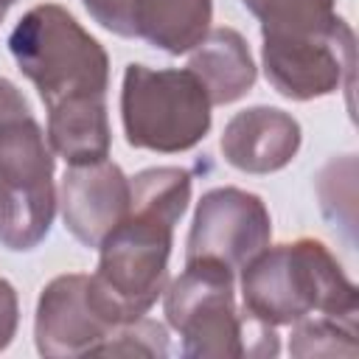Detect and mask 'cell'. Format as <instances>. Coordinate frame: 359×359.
<instances>
[{
    "instance_id": "1",
    "label": "cell",
    "mask_w": 359,
    "mask_h": 359,
    "mask_svg": "<svg viewBox=\"0 0 359 359\" xmlns=\"http://www.w3.org/2000/svg\"><path fill=\"white\" fill-rule=\"evenodd\" d=\"M194 174L154 165L129 177V210L98 244L90 303L112 325L151 311L168 283L174 224L191 202Z\"/></svg>"
},
{
    "instance_id": "2",
    "label": "cell",
    "mask_w": 359,
    "mask_h": 359,
    "mask_svg": "<svg viewBox=\"0 0 359 359\" xmlns=\"http://www.w3.org/2000/svg\"><path fill=\"white\" fill-rule=\"evenodd\" d=\"M238 272L241 311L258 323L278 328L309 314L356 320L359 292L320 238L266 244Z\"/></svg>"
},
{
    "instance_id": "3",
    "label": "cell",
    "mask_w": 359,
    "mask_h": 359,
    "mask_svg": "<svg viewBox=\"0 0 359 359\" xmlns=\"http://www.w3.org/2000/svg\"><path fill=\"white\" fill-rule=\"evenodd\" d=\"M168 325L182 337V356H278V331L236 309V272L216 261H185L163 292Z\"/></svg>"
},
{
    "instance_id": "4",
    "label": "cell",
    "mask_w": 359,
    "mask_h": 359,
    "mask_svg": "<svg viewBox=\"0 0 359 359\" xmlns=\"http://www.w3.org/2000/svg\"><path fill=\"white\" fill-rule=\"evenodd\" d=\"M8 53L36 87L45 109L109 87V56L81 22L56 3L34 6L8 34Z\"/></svg>"
},
{
    "instance_id": "5",
    "label": "cell",
    "mask_w": 359,
    "mask_h": 359,
    "mask_svg": "<svg viewBox=\"0 0 359 359\" xmlns=\"http://www.w3.org/2000/svg\"><path fill=\"white\" fill-rule=\"evenodd\" d=\"M213 104L188 67L126 65L121 87V123L132 149L180 154L210 132Z\"/></svg>"
},
{
    "instance_id": "6",
    "label": "cell",
    "mask_w": 359,
    "mask_h": 359,
    "mask_svg": "<svg viewBox=\"0 0 359 359\" xmlns=\"http://www.w3.org/2000/svg\"><path fill=\"white\" fill-rule=\"evenodd\" d=\"M53 151L34 115L0 135V247L36 250L56 216Z\"/></svg>"
},
{
    "instance_id": "7",
    "label": "cell",
    "mask_w": 359,
    "mask_h": 359,
    "mask_svg": "<svg viewBox=\"0 0 359 359\" xmlns=\"http://www.w3.org/2000/svg\"><path fill=\"white\" fill-rule=\"evenodd\" d=\"M261 39L264 76L272 90L289 101H311L331 95L342 87V81L353 76L356 39L342 17L314 34Z\"/></svg>"
},
{
    "instance_id": "8",
    "label": "cell",
    "mask_w": 359,
    "mask_h": 359,
    "mask_svg": "<svg viewBox=\"0 0 359 359\" xmlns=\"http://www.w3.org/2000/svg\"><path fill=\"white\" fill-rule=\"evenodd\" d=\"M272 238V219L258 194L244 188H210L194 210L185 261H216L238 272Z\"/></svg>"
},
{
    "instance_id": "9",
    "label": "cell",
    "mask_w": 359,
    "mask_h": 359,
    "mask_svg": "<svg viewBox=\"0 0 359 359\" xmlns=\"http://www.w3.org/2000/svg\"><path fill=\"white\" fill-rule=\"evenodd\" d=\"M112 328L115 325L90 303V275L67 272L42 286L34 317V342L42 356L62 359L95 353Z\"/></svg>"
},
{
    "instance_id": "10",
    "label": "cell",
    "mask_w": 359,
    "mask_h": 359,
    "mask_svg": "<svg viewBox=\"0 0 359 359\" xmlns=\"http://www.w3.org/2000/svg\"><path fill=\"white\" fill-rule=\"evenodd\" d=\"M59 208L67 233L81 247L98 250L129 210V177L112 160L70 165L59 185Z\"/></svg>"
},
{
    "instance_id": "11",
    "label": "cell",
    "mask_w": 359,
    "mask_h": 359,
    "mask_svg": "<svg viewBox=\"0 0 359 359\" xmlns=\"http://www.w3.org/2000/svg\"><path fill=\"white\" fill-rule=\"evenodd\" d=\"M303 143L297 118L278 107H247L236 112L222 132V157L244 174H272L286 168Z\"/></svg>"
},
{
    "instance_id": "12",
    "label": "cell",
    "mask_w": 359,
    "mask_h": 359,
    "mask_svg": "<svg viewBox=\"0 0 359 359\" xmlns=\"http://www.w3.org/2000/svg\"><path fill=\"white\" fill-rule=\"evenodd\" d=\"M188 70L202 81L213 107L244 98L258 79L247 39L236 28H210L199 45L191 48Z\"/></svg>"
},
{
    "instance_id": "13",
    "label": "cell",
    "mask_w": 359,
    "mask_h": 359,
    "mask_svg": "<svg viewBox=\"0 0 359 359\" xmlns=\"http://www.w3.org/2000/svg\"><path fill=\"white\" fill-rule=\"evenodd\" d=\"M48 146L67 165L98 163L109 157V118L104 95L70 98L48 109Z\"/></svg>"
},
{
    "instance_id": "14",
    "label": "cell",
    "mask_w": 359,
    "mask_h": 359,
    "mask_svg": "<svg viewBox=\"0 0 359 359\" xmlns=\"http://www.w3.org/2000/svg\"><path fill=\"white\" fill-rule=\"evenodd\" d=\"M213 0H140L135 31L151 48L180 56L188 53L210 31Z\"/></svg>"
},
{
    "instance_id": "15",
    "label": "cell",
    "mask_w": 359,
    "mask_h": 359,
    "mask_svg": "<svg viewBox=\"0 0 359 359\" xmlns=\"http://www.w3.org/2000/svg\"><path fill=\"white\" fill-rule=\"evenodd\" d=\"M261 22V36L314 34L337 22L334 0H241Z\"/></svg>"
},
{
    "instance_id": "16",
    "label": "cell",
    "mask_w": 359,
    "mask_h": 359,
    "mask_svg": "<svg viewBox=\"0 0 359 359\" xmlns=\"http://www.w3.org/2000/svg\"><path fill=\"white\" fill-rule=\"evenodd\" d=\"M292 356H353L356 353V320L309 314L292 323L289 334Z\"/></svg>"
},
{
    "instance_id": "17",
    "label": "cell",
    "mask_w": 359,
    "mask_h": 359,
    "mask_svg": "<svg viewBox=\"0 0 359 359\" xmlns=\"http://www.w3.org/2000/svg\"><path fill=\"white\" fill-rule=\"evenodd\" d=\"M95 353L104 356H154L163 359L171 353L168 331L163 323L149 320L146 314L112 328V334L98 345Z\"/></svg>"
},
{
    "instance_id": "18",
    "label": "cell",
    "mask_w": 359,
    "mask_h": 359,
    "mask_svg": "<svg viewBox=\"0 0 359 359\" xmlns=\"http://www.w3.org/2000/svg\"><path fill=\"white\" fill-rule=\"evenodd\" d=\"M87 14L109 34L135 39V17H137V3L140 0H81Z\"/></svg>"
},
{
    "instance_id": "19",
    "label": "cell",
    "mask_w": 359,
    "mask_h": 359,
    "mask_svg": "<svg viewBox=\"0 0 359 359\" xmlns=\"http://www.w3.org/2000/svg\"><path fill=\"white\" fill-rule=\"evenodd\" d=\"M28 115H34V112H31L25 95L20 93V87L14 81H8V79L0 76V135L11 123H17V121H22Z\"/></svg>"
},
{
    "instance_id": "20",
    "label": "cell",
    "mask_w": 359,
    "mask_h": 359,
    "mask_svg": "<svg viewBox=\"0 0 359 359\" xmlns=\"http://www.w3.org/2000/svg\"><path fill=\"white\" fill-rule=\"evenodd\" d=\"M20 325V300H17V289L0 278V351H6L17 334Z\"/></svg>"
},
{
    "instance_id": "21",
    "label": "cell",
    "mask_w": 359,
    "mask_h": 359,
    "mask_svg": "<svg viewBox=\"0 0 359 359\" xmlns=\"http://www.w3.org/2000/svg\"><path fill=\"white\" fill-rule=\"evenodd\" d=\"M14 3H17V0H0V22L6 20V14H8V8H11Z\"/></svg>"
}]
</instances>
